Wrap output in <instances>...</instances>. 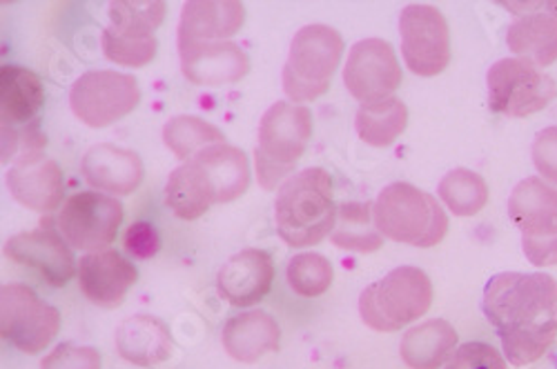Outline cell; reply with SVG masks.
<instances>
[{"label":"cell","mask_w":557,"mask_h":369,"mask_svg":"<svg viewBox=\"0 0 557 369\" xmlns=\"http://www.w3.org/2000/svg\"><path fill=\"white\" fill-rule=\"evenodd\" d=\"M482 307L516 367L540 360L557 336V283L548 273H495Z\"/></svg>","instance_id":"1"},{"label":"cell","mask_w":557,"mask_h":369,"mask_svg":"<svg viewBox=\"0 0 557 369\" xmlns=\"http://www.w3.org/2000/svg\"><path fill=\"white\" fill-rule=\"evenodd\" d=\"M333 178L326 169L308 167L293 174L276 192V234L286 245L304 250L319 245L337 225Z\"/></svg>","instance_id":"2"},{"label":"cell","mask_w":557,"mask_h":369,"mask_svg":"<svg viewBox=\"0 0 557 369\" xmlns=\"http://www.w3.org/2000/svg\"><path fill=\"white\" fill-rule=\"evenodd\" d=\"M312 138V112L306 105L278 101L265 110L259 123L255 171L263 190L272 192L293 176L295 165Z\"/></svg>","instance_id":"3"},{"label":"cell","mask_w":557,"mask_h":369,"mask_svg":"<svg viewBox=\"0 0 557 369\" xmlns=\"http://www.w3.org/2000/svg\"><path fill=\"white\" fill-rule=\"evenodd\" d=\"M375 225L384 239L412 247H435L448 234L440 201L410 182H391L375 201Z\"/></svg>","instance_id":"4"},{"label":"cell","mask_w":557,"mask_h":369,"mask_svg":"<svg viewBox=\"0 0 557 369\" xmlns=\"http://www.w3.org/2000/svg\"><path fill=\"white\" fill-rule=\"evenodd\" d=\"M435 298L429 273L420 267H397L359 296L361 320L375 332H399L429 314Z\"/></svg>","instance_id":"5"},{"label":"cell","mask_w":557,"mask_h":369,"mask_svg":"<svg viewBox=\"0 0 557 369\" xmlns=\"http://www.w3.org/2000/svg\"><path fill=\"white\" fill-rule=\"evenodd\" d=\"M344 36L329 25H306L293 42L284 67V91L293 103H310L326 94L344 59Z\"/></svg>","instance_id":"6"},{"label":"cell","mask_w":557,"mask_h":369,"mask_svg":"<svg viewBox=\"0 0 557 369\" xmlns=\"http://www.w3.org/2000/svg\"><path fill=\"white\" fill-rule=\"evenodd\" d=\"M110 25L103 29L101 50L123 67H146L159 52L154 31L163 25L168 5L161 0H116L110 5Z\"/></svg>","instance_id":"7"},{"label":"cell","mask_w":557,"mask_h":369,"mask_svg":"<svg viewBox=\"0 0 557 369\" xmlns=\"http://www.w3.org/2000/svg\"><path fill=\"white\" fill-rule=\"evenodd\" d=\"M45 105V85L38 74L18 65L0 69V120H3V163L14 152H40L45 136L38 131V114Z\"/></svg>","instance_id":"8"},{"label":"cell","mask_w":557,"mask_h":369,"mask_svg":"<svg viewBox=\"0 0 557 369\" xmlns=\"http://www.w3.org/2000/svg\"><path fill=\"white\" fill-rule=\"evenodd\" d=\"M508 216L522 232L527 258L537 267L557 265V188L524 178L508 199Z\"/></svg>","instance_id":"9"},{"label":"cell","mask_w":557,"mask_h":369,"mask_svg":"<svg viewBox=\"0 0 557 369\" xmlns=\"http://www.w3.org/2000/svg\"><path fill=\"white\" fill-rule=\"evenodd\" d=\"M61 332V311L32 288L8 283L0 288V336L23 354L48 349Z\"/></svg>","instance_id":"10"},{"label":"cell","mask_w":557,"mask_h":369,"mask_svg":"<svg viewBox=\"0 0 557 369\" xmlns=\"http://www.w3.org/2000/svg\"><path fill=\"white\" fill-rule=\"evenodd\" d=\"M141 103V87L132 74L95 69L78 76L70 89L74 116L95 129L110 127L132 114Z\"/></svg>","instance_id":"11"},{"label":"cell","mask_w":557,"mask_h":369,"mask_svg":"<svg viewBox=\"0 0 557 369\" xmlns=\"http://www.w3.org/2000/svg\"><path fill=\"white\" fill-rule=\"evenodd\" d=\"M488 105L495 114L527 118L557 99V82L522 59H502L488 69Z\"/></svg>","instance_id":"12"},{"label":"cell","mask_w":557,"mask_h":369,"mask_svg":"<svg viewBox=\"0 0 557 369\" xmlns=\"http://www.w3.org/2000/svg\"><path fill=\"white\" fill-rule=\"evenodd\" d=\"M123 203L99 192L72 194L59 209L57 227L70 247L81 252L110 250L123 225Z\"/></svg>","instance_id":"13"},{"label":"cell","mask_w":557,"mask_h":369,"mask_svg":"<svg viewBox=\"0 0 557 369\" xmlns=\"http://www.w3.org/2000/svg\"><path fill=\"white\" fill-rule=\"evenodd\" d=\"M401 56L417 76H437L450 63V29L444 14L424 3H410L399 14Z\"/></svg>","instance_id":"14"},{"label":"cell","mask_w":557,"mask_h":369,"mask_svg":"<svg viewBox=\"0 0 557 369\" xmlns=\"http://www.w3.org/2000/svg\"><path fill=\"white\" fill-rule=\"evenodd\" d=\"M401 78V65L388 40L366 38L352 44L344 65V85L361 105L391 99Z\"/></svg>","instance_id":"15"},{"label":"cell","mask_w":557,"mask_h":369,"mask_svg":"<svg viewBox=\"0 0 557 369\" xmlns=\"http://www.w3.org/2000/svg\"><path fill=\"white\" fill-rule=\"evenodd\" d=\"M516 14L506 31V44L518 59L535 67H548L557 61V0L542 3H506Z\"/></svg>","instance_id":"16"},{"label":"cell","mask_w":557,"mask_h":369,"mask_svg":"<svg viewBox=\"0 0 557 369\" xmlns=\"http://www.w3.org/2000/svg\"><path fill=\"white\" fill-rule=\"evenodd\" d=\"M5 256L23 267L34 269L52 288H65L78 271L74 252L61 232L38 227L32 232L16 234L5 243Z\"/></svg>","instance_id":"17"},{"label":"cell","mask_w":557,"mask_h":369,"mask_svg":"<svg viewBox=\"0 0 557 369\" xmlns=\"http://www.w3.org/2000/svg\"><path fill=\"white\" fill-rule=\"evenodd\" d=\"M5 182L16 203L38 214L57 212L65 199L63 169L42 152L21 154L10 167Z\"/></svg>","instance_id":"18"},{"label":"cell","mask_w":557,"mask_h":369,"mask_svg":"<svg viewBox=\"0 0 557 369\" xmlns=\"http://www.w3.org/2000/svg\"><path fill=\"white\" fill-rule=\"evenodd\" d=\"M178 56L183 76L201 87L239 82L250 72V56L230 40L178 42Z\"/></svg>","instance_id":"19"},{"label":"cell","mask_w":557,"mask_h":369,"mask_svg":"<svg viewBox=\"0 0 557 369\" xmlns=\"http://www.w3.org/2000/svg\"><path fill=\"white\" fill-rule=\"evenodd\" d=\"M138 283V269L116 250L89 252L78 260V285L85 298L103 309H116Z\"/></svg>","instance_id":"20"},{"label":"cell","mask_w":557,"mask_h":369,"mask_svg":"<svg viewBox=\"0 0 557 369\" xmlns=\"http://www.w3.org/2000/svg\"><path fill=\"white\" fill-rule=\"evenodd\" d=\"M274 258L265 250L248 247L227 258L216 273V292L232 307H255L272 290Z\"/></svg>","instance_id":"21"},{"label":"cell","mask_w":557,"mask_h":369,"mask_svg":"<svg viewBox=\"0 0 557 369\" xmlns=\"http://www.w3.org/2000/svg\"><path fill=\"white\" fill-rule=\"evenodd\" d=\"M81 174L89 188H95V192L127 196L141 188L146 165L134 150L99 143L85 152Z\"/></svg>","instance_id":"22"},{"label":"cell","mask_w":557,"mask_h":369,"mask_svg":"<svg viewBox=\"0 0 557 369\" xmlns=\"http://www.w3.org/2000/svg\"><path fill=\"white\" fill-rule=\"evenodd\" d=\"M221 343L232 360L252 365L278 349L282 328L268 311L246 309L225 320Z\"/></svg>","instance_id":"23"},{"label":"cell","mask_w":557,"mask_h":369,"mask_svg":"<svg viewBox=\"0 0 557 369\" xmlns=\"http://www.w3.org/2000/svg\"><path fill=\"white\" fill-rule=\"evenodd\" d=\"M246 23L239 0H190L178 21V42H212L235 36Z\"/></svg>","instance_id":"24"},{"label":"cell","mask_w":557,"mask_h":369,"mask_svg":"<svg viewBox=\"0 0 557 369\" xmlns=\"http://www.w3.org/2000/svg\"><path fill=\"white\" fill-rule=\"evenodd\" d=\"M114 345L119 356L136 367H157L165 362L174 349L170 328L150 314L125 318L114 332Z\"/></svg>","instance_id":"25"},{"label":"cell","mask_w":557,"mask_h":369,"mask_svg":"<svg viewBox=\"0 0 557 369\" xmlns=\"http://www.w3.org/2000/svg\"><path fill=\"white\" fill-rule=\"evenodd\" d=\"M190 161H195L210 178L216 203H232L248 192L252 182V167L244 150L221 143L206 148Z\"/></svg>","instance_id":"26"},{"label":"cell","mask_w":557,"mask_h":369,"mask_svg":"<svg viewBox=\"0 0 557 369\" xmlns=\"http://www.w3.org/2000/svg\"><path fill=\"white\" fill-rule=\"evenodd\" d=\"M457 341V330L448 320L433 318L404 334L399 354L410 369H440L455 354Z\"/></svg>","instance_id":"27"},{"label":"cell","mask_w":557,"mask_h":369,"mask_svg":"<svg viewBox=\"0 0 557 369\" xmlns=\"http://www.w3.org/2000/svg\"><path fill=\"white\" fill-rule=\"evenodd\" d=\"M165 203L181 220H197L212 205H216L212 182L195 161L178 165L170 174L165 184Z\"/></svg>","instance_id":"28"},{"label":"cell","mask_w":557,"mask_h":369,"mask_svg":"<svg viewBox=\"0 0 557 369\" xmlns=\"http://www.w3.org/2000/svg\"><path fill=\"white\" fill-rule=\"evenodd\" d=\"M339 250L355 254H373L384 247V237L375 225V203H344L339 205L337 225L331 234Z\"/></svg>","instance_id":"29"},{"label":"cell","mask_w":557,"mask_h":369,"mask_svg":"<svg viewBox=\"0 0 557 369\" xmlns=\"http://www.w3.org/2000/svg\"><path fill=\"white\" fill-rule=\"evenodd\" d=\"M408 125V107L391 97L377 103L359 105L355 127L361 141L370 148H388L404 133Z\"/></svg>","instance_id":"30"},{"label":"cell","mask_w":557,"mask_h":369,"mask_svg":"<svg viewBox=\"0 0 557 369\" xmlns=\"http://www.w3.org/2000/svg\"><path fill=\"white\" fill-rule=\"evenodd\" d=\"M163 143L165 148L183 163L195 158L199 152L212 145L225 143V133L199 116H174L163 127Z\"/></svg>","instance_id":"31"},{"label":"cell","mask_w":557,"mask_h":369,"mask_svg":"<svg viewBox=\"0 0 557 369\" xmlns=\"http://www.w3.org/2000/svg\"><path fill=\"white\" fill-rule=\"evenodd\" d=\"M437 194L455 216H478L488 203V184L480 174L457 167L442 178Z\"/></svg>","instance_id":"32"},{"label":"cell","mask_w":557,"mask_h":369,"mask_svg":"<svg viewBox=\"0 0 557 369\" xmlns=\"http://www.w3.org/2000/svg\"><path fill=\"white\" fill-rule=\"evenodd\" d=\"M286 279L295 294L304 298H317L331 290L335 281V269L323 254L301 252L290 258L286 267Z\"/></svg>","instance_id":"33"},{"label":"cell","mask_w":557,"mask_h":369,"mask_svg":"<svg viewBox=\"0 0 557 369\" xmlns=\"http://www.w3.org/2000/svg\"><path fill=\"white\" fill-rule=\"evenodd\" d=\"M103 358L97 347L76 345L72 341L59 343L50 354H45L38 369H101Z\"/></svg>","instance_id":"34"},{"label":"cell","mask_w":557,"mask_h":369,"mask_svg":"<svg viewBox=\"0 0 557 369\" xmlns=\"http://www.w3.org/2000/svg\"><path fill=\"white\" fill-rule=\"evenodd\" d=\"M446 369H506L504 356L488 343H463L455 349Z\"/></svg>","instance_id":"35"},{"label":"cell","mask_w":557,"mask_h":369,"mask_svg":"<svg viewBox=\"0 0 557 369\" xmlns=\"http://www.w3.org/2000/svg\"><path fill=\"white\" fill-rule=\"evenodd\" d=\"M123 247L129 256H134L138 260H150L161 252L163 241H161L159 229L152 222L136 220L125 229Z\"/></svg>","instance_id":"36"},{"label":"cell","mask_w":557,"mask_h":369,"mask_svg":"<svg viewBox=\"0 0 557 369\" xmlns=\"http://www.w3.org/2000/svg\"><path fill=\"white\" fill-rule=\"evenodd\" d=\"M531 154L540 176L557 184V125L546 127L535 136Z\"/></svg>","instance_id":"37"}]
</instances>
